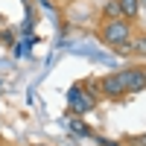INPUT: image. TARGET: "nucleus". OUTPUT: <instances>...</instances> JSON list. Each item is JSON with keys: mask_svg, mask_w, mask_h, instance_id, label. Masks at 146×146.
<instances>
[{"mask_svg": "<svg viewBox=\"0 0 146 146\" xmlns=\"http://www.w3.org/2000/svg\"><path fill=\"white\" fill-rule=\"evenodd\" d=\"M32 146H50V143H32Z\"/></svg>", "mask_w": 146, "mask_h": 146, "instance_id": "9b49d317", "label": "nucleus"}, {"mask_svg": "<svg viewBox=\"0 0 146 146\" xmlns=\"http://www.w3.org/2000/svg\"><path fill=\"white\" fill-rule=\"evenodd\" d=\"M140 3H143V0H117V6H120V18H126V21H137V18H140Z\"/></svg>", "mask_w": 146, "mask_h": 146, "instance_id": "423d86ee", "label": "nucleus"}, {"mask_svg": "<svg viewBox=\"0 0 146 146\" xmlns=\"http://www.w3.org/2000/svg\"><path fill=\"white\" fill-rule=\"evenodd\" d=\"M126 146H146V131H143V135H131L126 140Z\"/></svg>", "mask_w": 146, "mask_h": 146, "instance_id": "9d476101", "label": "nucleus"}, {"mask_svg": "<svg viewBox=\"0 0 146 146\" xmlns=\"http://www.w3.org/2000/svg\"><path fill=\"white\" fill-rule=\"evenodd\" d=\"M70 131H73L76 137H88V135H91L88 123H82V120H79V117H73V114H70Z\"/></svg>", "mask_w": 146, "mask_h": 146, "instance_id": "1a4fd4ad", "label": "nucleus"}, {"mask_svg": "<svg viewBox=\"0 0 146 146\" xmlns=\"http://www.w3.org/2000/svg\"><path fill=\"white\" fill-rule=\"evenodd\" d=\"M140 67H143V73H146V62H143V64H140Z\"/></svg>", "mask_w": 146, "mask_h": 146, "instance_id": "f8f14e48", "label": "nucleus"}, {"mask_svg": "<svg viewBox=\"0 0 146 146\" xmlns=\"http://www.w3.org/2000/svg\"><path fill=\"white\" fill-rule=\"evenodd\" d=\"M117 18H120L117 0H105V3L100 6V21H117Z\"/></svg>", "mask_w": 146, "mask_h": 146, "instance_id": "6e6552de", "label": "nucleus"}, {"mask_svg": "<svg viewBox=\"0 0 146 146\" xmlns=\"http://www.w3.org/2000/svg\"><path fill=\"white\" fill-rule=\"evenodd\" d=\"M131 58L135 62H146V29L137 27L131 35Z\"/></svg>", "mask_w": 146, "mask_h": 146, "instance_id": "39448f33", "label": "nucleus"}, {"mask_svg": "<svg viewBox=\"0 0 146 146\" xmlns=\"http://www.w3.org/2000/svg\"><path fill=\"white\" fill-rule=\"evenodd\" d=\"M79 85H82V88L88 91V94H91V96H94V100L100 102V105L105 102V100H102V88H100V76H85Z\"/></svg>", "mask_w": 146, "mask_h": 146, "instance_id": "0eeeda50", "label": "nucleus"}, {"mask_svg": "<svg viewBox=\"0 0 146 146\" xmlns=\"http://www.w3.org/2000/svg\"><path fill=\"white\" fill-rule=\"evenodd\" d=\"M96 108H100V102H96L79 82L67 91V114H73V117H85V114L96 111Z\"/></svg>", "mask_w": 146, "mask_h": 146, "instance_id": "f03ea898", "label": "nucleus"}, {"mask_svg": "<svg viewBox=\"0 0 146 146\" xmlns=\"http://www.w3.org/2000/svg\"><path fill=\"white\" fill-rule=\"evenodd\" d=\"M117 76H120V82H123V88L129 94H143L146 91V73H143L140 64H131V67L117 70Z\"/></svg>", "mask_w": 146, "mask_h": 146, "instance_id": "20e7f679", "label": "nucleus"}, {"mask_svg": "<svg viewBox=\"0 0 146 146\" xmlns=\"http://www.w3.org/2000/svg\"><path fill=\"white\" fill-rule=\"evenodd\" d=\"M140 27L137 21H126V18H117V21H100L94 29V38L100 41L102 47H108L114 56L120 58H131V35Z\"/></svg>", "mask_w": 146, "mask_h": 146, "instance_id": "f257e3e1", "label": "nucleus"}, {"mask_svg": "<svg viewBox=\"0 0 146 146\" xmlns=\"http://www.w3.org/2000/svg\"><path fill=\"white\" fill-rule=\"evenodd\" d=\"M100 88H102V100L105 102H126L129 100V91L123 88V82H120V76H117V70L114 73H102V76H100Z\"/></svg>", "mask_w": 146, "mask_h": 146, "instance_id": "7ed1b4c3", "label": "nucleus"}]
</instances>
